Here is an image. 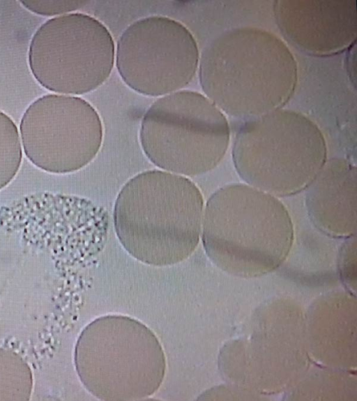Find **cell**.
I'll return each instance as SVG.
<instances>
[{
	"instance_id": "obj_5",
	"label": "cell",
	"mask_w": 357,
	"mask_h": 401,
	"mask_svg": "<svg viewBox=\"0 0 357 401\" xmlns=\"http://www.w3.org/2000/svg\"><path fill=\"white\" fill-rule=\"evenodd\" d=\"M75 365L83 385L98 399L137 400L160 388L166 360L150 328L133 318L107 315L94 320L80 333Z\"/></svg>"
},
{
	"instance_id": "obj_3",
	"label": "cell",
	"mask_w": 357,
	"mask_h": 401,
	"mask_svg": "<svg viewBox=\"0 0 357 401\" xmlns=\"http://www.w3.org/2000/svg\"><path fill=\"white\" fill-rule=\"evenodd\" d=\"M202 239L210 260L243 278L268 274L288 256L294 225L275 196L245 184H227L208 199Z\"/></svg>"
},
{
	"instance_id": "obj_12",
	"label": "cell",
	"mask_w": 357,
	"mask_h": 401,
	"mask_svg": "<svg viewBox=\"0 0 357 401\" xmlns=\"http://www.w3.org/2000/svg\"><path fill=\"white\" fill-rule=\"evenodd\" d=\"M356 173L350 161L331 158L306 188L307 215L323 234L334 238L356 235Z\"/></svg>"
},
{
	"instance_id": "obj_10",
	"label": "cell",
	"mask_w": 357,
	"mask_h": 401,
	"mask_svg": "<svg viewBox=\"0 0 357 401\" xmlns=\"http://www.w3.org/2000/svg\"><path fill=\"white\" fill-rule=\"evenodd\" d=\"M20 130L26 157L53 173H71L86 166L103 139L96 109L73 96L52 94L38 98L24 112Z\"/></svg>"
},
{
	"instance_id": "obj_16",
	"label": "cell",
	"mask_w": 357,
	"mask_h": 401,
	"mask_svg": "<svg viewBox=\"0 0 357 401\" xmlns=\"http://www.w3.org/2000/svg\"><path fill=\"white\" fill-rule=\"evenodd\" d=\"M26 9L41 15H55L82 8L87 1H20Z\"/></svg>"
},
{
	"instance_id": "obj_8",
	"label": "cell",
	"mask_w": 357,
	"mask_h": 401,
	"mask_svg": "<svg viewBox=\"0 0 357 401\" xmlns=\"http://www.w3.org/2000/svg\"><path fill=\"white\" fill-rule=\"evenodd\" d=\"M283 302L261 307L246 335L225 345L219 356L222 373L257 391L280 392L307 367L305 326L302 313Z\"/></svg>"
},
{
	"instance_id": "obj_6",
	"label": "cell",
	"mask_w": 357,
	"mask_h": 401,
	"mask_svg": "<svg viewBox=\"0 0 357 401\" xmlns=\"http://www.w3.org/2000/svg\"><path fill=\"white\" fill-rule=\"evenodd\" d=\"M229 138L225 114L204 95L185 89L157 99L145 112L139 131L143 152L155 166L185 176L215 168Z\"/></svg>"
},
{
	"instance_id": "obj_14",
	"label": "cell",
	"mask_w": 357,
	"mask_h": 401,
	"mask_svg": "<svg viewBox=\"0 0 357 401\" xmlns=\"http://www.w3.org/2000/svg\"><path fill=\"white\" fill-rule=\"evenodd\" d=\"M32 388L27 363L15 352L0 348V400H28Z\"/></svg>"
},
{
	"instance_id": "obj_4",
	"label": "cell",
	"mask_w": 357,
	"mask_h": 401,
	"mask_svg": "<svg viewBox=\"0 0 357 401\" xmlns=\"http://www.w3.org/2000/svg\"><path fill=\"white\" fill-rule=\"evenodd\" d=\"M234 165L248 185L275 197L310 185L327 160L317 124L303 113L281 108L245 120L234 138Z\"/></svg>"
},
{
	"instance_id": "obj_17",
	"label": "cell",
	"mask_w": 357,
	"mask_h": 401,
	"mask_svg": "<svg viewBox=\"0 0 357 401\" xmlns=\"http://www.w3.org/2000/svg\"><path fill=\"white\" fill-rule=\"evenodd\" d=\"M339 256V270L342 279L350 289H356V235L346 238Z\"/></svg>"
},
{
	"instance_id": "obj_13",
	"label": "cell",
	"mask_w": 357,
	"mask_h": 401,
	"mask_svg": "<svg viewBox=\"0 0 357 401\" xmlns=\"http://www.w3.org/2000/svg\"><path fill=\"white\" fill-rule=\"evenodd\" d=\"M356 300L328 294L316 301L308 314L310 347L317 360L339 370L356 367Z\"/></svg>"
},
{
	"instance_id": "obj_9",
	"label": "cell",
	"mask_w": 357,
	"mask_h": 401,
	"mask_svg": "<svg viewBox=\"0 0 357 401\" xmlns=\"http://www.w3.org/2000/svg\"><path fill=\"white\" fill-rule=\"evenodd\" d=\"M199 61L191 32L178 21L162 15L136 20L117 42L119 74L132 89L149 96L169 94L187 86Z\"/></svg>"
},
{
	"instance_id": "obj_1",
	"label": "cell",
	"mask_w": 357,
	"mask_h": 401,
	"mask_svg": "<svg viewBox=\"0 0 357 401\" xmlns=\"http://www.w3.org/2000/svg\"><path fill=\"white\" fill-rule=\"evenodd\" d=\"M199 79L206 97L229 116L248 120L283 108L298 82L287 44L262 28L227 29L203 49Z\"/></svg>"
},
{
	"instance_id": "obj_11",
	"label": "cell",
	"mask_w": 357,
	"mask_h": 401,
	"mask_svg": "<svg viewBox=\"0 0 357 401\" xmlns=\"http://www.w3.org/2000/svg\"><path fill=\"white\" fill-rule=\"evenodd\" d=\"M356 11L355 0H278L273 5L285 40L316 57L339 54L355 44Z\"/></svg>"
},
{
	"instance_id": "obj_2",
	"label": "cell",
	"mask_w": 357,
	"mask_h": 401,
	"mask_svg": "<svg viewBox=\"0 0 357 401\" xmlns=\"http://www.w3.org/2000/svg\"><path fill=\"white\" fill-rule=\"evenodd\" d=\"M204 199L183 175L151 170L128 181L114 207V225L123 248L138 261L155 266L186 259L197 247Z\"/></svg>"
},
{
	"instance_id": "obj_15",
	"label": "cell",
	"mask_w": 357,
	"mask_h": 401,
	"mask_svg": "<svg viewBox=\"0 0 357 401\" xmlns=\"http://www.w3.org/2000/svg\"><path fill=\"white\" fill-rule=\"evenodd\" d=\"M17 127L13 120L0 110V190L15 177L22 159Z\"/></svg>"
},
{
	"instance_id": "obj_7",
	"label": "cell",
	"mask_w": 357,
	"mask_h": 401,
	"mask_svg": "<svg viewBox=\"0 0 357 401\" xmlns=\"http://www.w3.org/2000/svg\"><path fill=\"white\" fill-rule=\"evenodd\" d=\"M114 43L95 17L73 13L43 23L33 36L28 52L30 70L45 89L79 95L101 85L114 63Z\"/></svg>"
}]
</instances>
